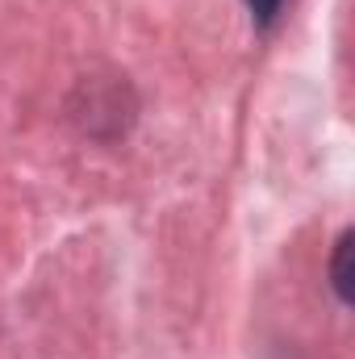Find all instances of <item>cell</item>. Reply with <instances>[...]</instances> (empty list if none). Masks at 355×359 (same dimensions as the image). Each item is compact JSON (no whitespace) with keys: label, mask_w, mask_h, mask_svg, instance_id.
Here are the masks:
<instances>
[{"label":"cell","mask_w":355,"mask_h":359,"mask_svg":"<svg viewBox=\"0 0 355 359\" xmlns=\"http://www.w3.org/2000/svg\"><path fill=\"white\" fill-rule=\"evenodd\" d=\"M330 284L343 305H351V234H339L335 255H330Z\"/></svg>","instance_id":"6da1fadb"},{"label":"cell","mask_w":355,"mask_h":359,"mask_svg":"<svg viewBox=\"0 0 355 359\" xmlns=\"http://www.w3.org/2000/svg\"><path fill=\"white\" fill-rule=\"evenodd\" d=\"M280 4H284V0H247V8H251V21H255L260 29H267V25L276 21Z\"/></svg>","instance_id":"7a4b0ae2"}]
</instances>
